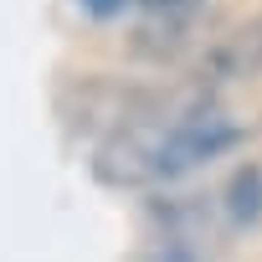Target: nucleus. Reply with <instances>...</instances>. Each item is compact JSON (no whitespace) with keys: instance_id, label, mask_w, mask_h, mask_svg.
<instances>
[{"instance_id":"f257e3e1","label":"nucleus","mask_w":262,"mask_h":262,"mask_svg":"<svg viewBox=\"0 0 262 262\" xmlns=\"http://www.w3.org/2000/svg\"><path fill=\"white\" fill-rule=\"evenodd\" d=\"M236 139L242 128L216 98L175 93V98H155L134 113H123L93 155V175L113 190H144V185L190 175L195 165L226 155Z\"/></svg>"},{"instance_id":"f03ea898","label":"nucleus","mask_w":262,"mask_h":262,"mask_svg":"<svg viewBox=\"0 0 262 262\" xmlns=\"http://www.w3.org/2000/svg\"><path fill=\"white\" fill-rule=\"evenodd\" d=\"M211 72L216 77H262V16H252L247 26H236L211 52Z\"/></svg>"},{"instance_id":"7ed1b4c3","label":"nucleus","mask_w":262,"mask_h":262,"mask_svg":"<svg viewBox=\"0 0 262 262\" xmlns=\"http://www.w3.org/2000/svg\"><path fill=\"white\" fill-rule=\"evenodd\" d=\"M226 211H231V221L236 226H252V221H262V170L257 165H247V170H236L231 175V185H226Z\"/></svg>"},{"instance_id":"20e7f679","label":"nucleus","mask_w":262,"mask_h":262,"mask_svg":"<svg viewBox=\"0 0 262 262\" xmlns=\"http://www.w3.org/2000/svg\"><path fill=\"white\" fill-rule=\"evenodd\" d=\"M139 6L155 16V21H170V26H180V21H190L206 0H139Z\"/></svg>"},{"instance_id":"39448f33","label":"nucleus","mask_w":262,"mask_h":262,"mask_svg":"<svg viewBox=\"0 0 262 262\" xmlns=\"http://www.w3.org/2000/svg\"><path fill=\"white\" fill-rule=\"evenodd\" d=\"M123 6H128V0H82V11H93V16H103V21H108V16H118Z\"/></svg>"}]
</instances>
